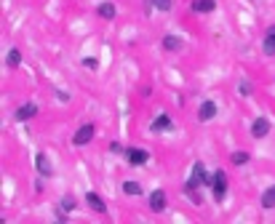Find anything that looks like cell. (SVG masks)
<instances>
[{
	"label": "cell",
	"instance_id": "obj_1",
	"mask_svg": "<svg viewBox=\"0 0 275 224\" xmlns=\"http://www.w3.org/2000/svg\"><path fill=\"white\" fill-rule=\"evenodd\" d=\"M201 184H211V176L206 174V165L198 160V163L193 165V174H190L187 184H185V192H193V190H198Z\"/></svg>",
	"mask_w": 275,
	"mask_h": 224
},
{
	"label": "cell",
	"instance_id": "obj_2",
	"mask_svg": "<svg viewBox=\"0 0 275 224\" xmlns=\"http://www.w3.org/2000/svg\"><path fill=\"white\" fill-rule=\"evenodd\" d=\"M211 192H214V200H216V203L224 200V195H227V176H224L222 168L211 174Z\"/></svg>",
	"mask_w": 275,
	"mask_h": 224
},
{
	"label": "cell",
	"instance_id": "obj_3",
	"mask_svg": "<svg viewBox=\"0 0 275 224\" xmlns=\"http://www.w3.org/2000/svg\"><path fill=\"white\" fill-rule=\"evenodd\" d=\"M123 155H126V160L131 165H145L150 160V152H147V149H142V147H128Z\"/></svg>",
	"mask_w": 275,
	"mask_h": 224
},
{
	"label": "cell",
	"instance_id": "obj_4",
	"mask_svg": "<svg viewBox=\"0 0 275 224\" xmlns=\"http://www.w3.org/2000/svg\"><path fill=\"white\" fill-rule=\"evenodd\" d=\"M91 139H94V126H91V123H83L78 131H75L72 144H75V147H83V144H88Z\"/></svg>",
	"mask_w": 275,
	"mask_h": 224
},
{
	"label": "cell",
	"instance_id": "obj_5",
	"mask_svg": "<svg viewBox=\"0 0 275 224\" xmlns=\"http://www.w3.org/2000/svg\"><path fill=\"white\" fill-rule=\"evenodd\" d=\"M216 112H219V107H216V101L206 99L203 104L198 107V120H201V123H208L211 118H216Z\"/></svg>",
	"mask_w": 275,
	"mask_h": 224
},
{
	"label": "cell",
	"instance_id": "obj_6",
	"mask_svg": "<svg viewBox=\"0 0 275 224\" xmlns=\"http://www.w3.org/2000/svg\"><path fill=\"white\" fill-rule=\"evenodd\" d=\"M35 168H37V174H40V176H51L54 174V165H51V160H49V155H45V152H37Z\"/></svg>",
	"mask_w": 275,
	"mask_h": 224
},
{
	"label": "cell",
	"instance_id": "obj_7",
	"mask_svg": "<svg viewBox=\"0 0 275 224\" xmlns=\"http://www.w3.org/2000/svg\"><path fill=\"white\" fill-rule=\"evenodd\" d=\"M270 134V120L267 118H257L254 120V126H251V136L254 139H262V136H267Z\"/></svg>",
	"mask_w": 275,
	"mask_h": 224
},
{
	"label": "cell",
	"instance_id": "obj_8",
	"mask_svg": "<svg viewBox=\"0 0 275 224\" xmlns=\"http://www.w3.org/2000/svg\"><path fill=\"white\" fill-rule=\"evenodd\" d=\"M150 208H153L155 213H160L166 208V192L163 190H155L153 195H150Z\"/></svg>",
	"mask_w": 275,
	"mask_h": 224
},
{
	"label": "cell",
	"instance_id": "obj_9",
	"mask_svg": "<svg viewBox=\"0 0 275 224\" xmlns=\"http://www.w3.org/2000/svg\"><path fill=\"white\" fill-rule=\"evenodd\" d=\"M193 8L195 14H211L214 8H216V0H193Z\"/></svg>",
	"mask_w": 275,
	"mask_h": 224
},
{
	"label": "cell",
	"instance_id": "obj_10",
	"mask_svg": "<svg viewBox=\"0 0 275 224\" xmlns=\"http://www.w3.org/2000/svg\"><path fill=\"white\" fill-rule=\"evenodd\" d=\"M86 203H88L97 213H107V205H104V200L99 198L97 192H86Z\"/></svg>",
	"mask_w": 275,
	"mask_h": 224
},
{
	"label": "cell",
	"instance_id": "obj_11",
	"mask_svg": "<svg viewBox=\"0 0 275 224\" xmlns=\"http://www.w3.org/2000/svg\"><path fill=\"white\" fill-rule=\"evenodd\" d=\"M37 115V104H32V101H30V104H22V107H19L16 109V120H30V118H35Z\"/></svg>",
	"mask_w": 275,
	"mask_h": 224
},
{
	"label": "cell",
	"instance_id": "obj_12",
	"mask_svg": "<svg viewBox=\"0 0 275 224\" xmlns=\"http://www.w3.org/2000/svg\"><path fill=\"white\" fill-rule=\"evenodd\" d=\"M262 48H264L267 56H275V24L267 30V35H264V45H262Z\"/></svg>",
	"mask_w": 275,
	"mask_h": 224
},
{
	"label": "cell",
	"instance_id": "obj_13",
	"mask_svg": "<svg viewBox=\"0 0 275 224\" xmlns=\"http://www.w3.org/2000/svg\"><path fill=\"white\" fill-rule=\"evenodd\" d=\"M262 208H275V184H270L262 192Z\"/></svg>",
	"mask_w": 275,
	"mask_h": 224
},
{
	"label": "cell",
	"instance_id": "obj_14",
	"mask_svg": "<svg viewBox=\"0 0 275 224\" xmlns=\"http://www.w3.org/2000/svg\"><path fill=\"white\" fill-rule=\"evenodd\" d=\"M97 11H99V16H102V19H115L118 8L112 6V3H99V8H97Z\"/></svg>",
	"mask_w": 275,
	"mask_h": 224
},
{
	"label": "cell",
	"instance_id": "obj_15",
	"mask_svg": "<svg viewBox=\"0 0 275 224\" xmlns=\"http://www.w3.org/2000/svg\"><path fill=\"white\" fill-rule=\"evenodd\" d=\"M168 128H171V118L168 115H158L153 120V131H168Z\"/></svg>",
	"mask_w": 275,
	"mask_h": 224
},
{
	"label": "cell",
	"instance_id": "obj_16",
	"mask_svg": "<svg viewBox=\"0 0 275 224\" xmlns=\"http://www.w3.org/2000/svg\"><path fill=\"white\" fill-rule=\"evenodd\" d=\"M163 48H166V51H176V48H182V40H179V37H174V35H166V37H163Z\"/></svg>",
	"mask_w": 275,
	"mask_h": 224
},
{
	"label": "cell",
	"instance_id": "obj_17",
	"mask_svg": "<svg viewBox=\"0 0 275 224\" xmlns=\"http://www.w3.org/2000/svg\"><path fill=\"white\" fill-rule=\"evenodd\" d=\"M8 67H19V62H22V53H19V48H11L8 51Z\"/></svg>",
	"mask_w": 275,
	"mask_h": 224
},
{
	"label": "cell",
	"instance_id": "obj_18",
	"mask_svg": "<svg viewBox=\"0 0 275 224\" xmlns=\"http://www.w3.org/2000/svg\"><path fill=\"white\" fill-rule=\"evenodd\" d=\"M123 192L126 195H142V187L136 182H123Z\"/></svg>",
	"mask_w": 275,
	"mask_h": 224
},
{
	"label": "cell",
	"instance_id": "obj_19",
	"mask_svg": "<svg viewBox=\"0 0 275 224\" xmlns=\"http://www.w3.org/2000/svg\"><path fill=\"white\" fill-rule=\"evenodd\" d=\"M230 160H233L235 165H243V163H249V152H233Z\"/></svg>",
	"mask_w": 275,
	"mask_h": 224
},
{
	"label": "cell",
	"instance_id": "obj_20",
	"mask_svg": "<svg viewBox=\"0 0 275 224\" xmlns=\"http://www.w3.org/2000/svg\"><path fill=\"white\" fill-rule=\"evenodd\" d=\"M59 208H62V211H72V208H75V198H72V195H64Z\"/></svg>",
	"mask_w": 275,
	"mask_h": 224
},
{
	"label": "cell",
	"instance_id": "obj_21",
	"mask_svg": "<svg viewBox=\"0 0 275 224\" xmlns=\"http://www.w3.org/2000/svg\"><path fill=\"white\" fill-rule=\"evenodd\" d=\"M155 8H160V11H171V0H153Z\"/></svg>",
	"mask_w": 275,
	"mask_h": 224
},
{
	"label": "cell",
	"instance_id": "obj_22",
	"mask_svg": "<svg viewBox=\"0 0 275 224\" xmlns=\"http://www.w3.org/2000/svg\"><path fill=\"white\" fill-rule=\"evenodd\" d=\"M83 67H86V70H97V67H99V62L94 59V56H88V59H83Z\"/></svg>",
	"mask_w": 275,
	"mask_h": 224
},
{
	"label": "cell",
	"instance_id": "obj_23",
	"mask_svg": "<svg viewBox=\"0 0 275 224\" xmlns=\"http://www.w3.org/2000/svg\"><path fill=\"white\" fill-rule=\"evenodd\" d=\"M110 152H112V155H123V152H126V149H123L118 142H112V144H110Z\"/></svg>",
	"mask_w": 275,
	"mask_h": 224
},
{
	"label": "cell",
	"instance_id": "obj_24",
	"mask_svg": "<svg viewBox=\"0 0 275 224\" xmlns=\"http://www.w3.org/2000/svg\"><path fill=\"white\" fill-rule=\"evenodd\" d=\"M238 93H243V96H249V93H251L249 83H241V86H238Z\"/></svg>",
	"mask_w": 275,
	"mask_h": 224
}]
</instances>
